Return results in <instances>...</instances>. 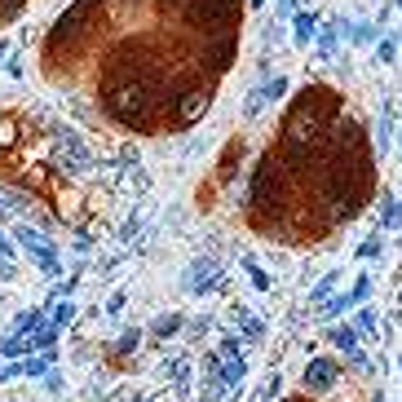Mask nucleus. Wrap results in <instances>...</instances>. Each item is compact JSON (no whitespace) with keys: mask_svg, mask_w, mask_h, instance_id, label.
Masks as SVG:
<instances>
[{"mask_svg":"<svg viewBox=\"0 0 402 402\" xmlns=\"http://www.w3.org/2000/svg\"><path fill=\"white\" fill-rule=\"evenodd\" d=\"M204 288H217V265L212 261H199L190 270V292H204Z\"/></svg>","mask_w":402,"mask_h":402,"instance_id":"f8f14e48","label":"nucleus"},{"mask_svg":"<svg viewBox=\"0 0 402 402\" xmlns=\"http://www.w3.org/2000/svg\"><path fill=\"white\" fill-rule=\"evenodd\" d=\"M71 318H75V305H71V300H66V296H62V300H54V327L62 331L66 323H71Z\"/></svg>","mask_w":402,"mask_h":402,"instance_id":"aec40b11","label":"nucleus"},{"mask_svg":"<svg viewBox=\"0 0 402 402\" xmlns=\"http://www.w3.org/2000/svg\"><path fill=\"white\" fill-rule=\"evenodd\" d=\"M345 310H354V300H349V292H345V296H331V300H323V310H318V318H323V323H331V318H341Z\"/></svg>","mask_w":402,"mask_h":402,"instance_id":"dca6fc26","label":"nucleus"},{"mask_svg":"<svg viewBox=\"0 0 402 402\" xmlns=\"http://www.w3.org/2000/svg\"><path fill=\"white\" fill-rule=\"evenodd\" d=\"M40 327H44V314H40V310H27V314L18 318V331H23V336H36Z\"/></svg>","mask_w":402,"mask_h":402,"instance_id":"6ab92c4d","label":"nucleus"},{"mask_svg":"<svg viewBox=\"0 0 402 402\" xmlns=\"http://www.w3.org/2000/svg\"><path fill=\"white\" fill-rule=\"evenodd\" d=\"M18 243H23V252L36 261L44 274H58V248H54V239H44V234L31 230V226H18Z\"/></svg>","mask_w":402,"mask_h":402,"instance_id":"6e6552de","label":"nucleus"},{"mask_svg":"<svg viewBox=\"0 0 402 402\" xmlns=\"http://www.w3.org/2000/svg\"><path fill=\"white\" fill-rule=\"evenodd\" d=\"M367 296H372V279H367V274H363V279L354 283V288H349V300H354V305H363V300H367Z\"/></svg>","mask_w":402,"mask_h":402,"instance_id":"cd10ccee","label":"nucleus"},{"mask_svg":"<svg viewBox=\"0 0 402 402\" xmlns=\"http://www.w3.org/2000/svg\"><path fill=\"white\" fill-rule=\"evenodd\" d=\"M380 204H384V208H380V226H384V230H389V226H398V221H402V204H398V199H394L389 190L380 195Z\"/></svg>","mask_w":402,"mask_h":402,"instance_id":"f3484780","label":"nucleus"},{"mask_svg":"<svg viewBox=\"0 0 402 402\" xmlns=\"http://www.w3.org/2000/svg\"><path fill=\"white\" fill-rule=\"evenodd\" d=\"M274 398H279V376H270V384H265V389H261L252 402H274Z\"/></svg>","mask_w":402,"mask_h":402,"instance_id":"f704fd0d","label":"nucleus"},{"mask_svg":"<svg viewBox=\"0 0 402 402\" xmlns=\"http://www.w3.org/2000/svg\"><path fill=\"white\" fill-rule=\"evenodd\" d=\"M292 40L300 44V49H310V40L318 36V13H296V18H292Z\"/></svg>","mask_w":402,"mask_h":402,"instance_id":"9b49d317","label":"nucleus"},{"mask_svg":"<svg viewBox=\"0 0 402 402\" xmlns=\"http://www.w3.org/2000/svg\"><path fill=\"white\" fill-rule=\"evenodd\" d=\"M124 305H128V292L120 288V292H111V300H106V314H111V318H120V314H124Z\"/></svg>","mask_w":402,"mask_h":402,"instance_id":"c85d7f7f","label":"nucleus"},{"mask_svg":"<svg viewBox=\"0 0 402 402\" xmlns=\"http://www.w3.org/2000/svg\"><path fill=\"white\" fill-rule=\"evenodd\" d=\"M336 380H341V367L331 363V358H310V363H305V376H300V384H305L310 394L336 389Z\"/></svg>","mask_w":402,"mask_h":402,"instance_id":"1a4fd4ad","label":"nucleus"},{"mask_svg":"<svg viewBox=\"0 0 402 402\" xmlns=\"http://www.w3.org/2000/svg\"><path fill=\"white\" fill-rule=\"evenodd\" d=\"M155 102H159V85L138 80V75L106 80V89H102L106 115H111L115 124H124V128H146L150 115H155Z\"/></svg>","mask_w":402,"mask_h":402,"instance_id":"7ed1b4c3","label":"nucleus"},{"mask_svg":"<svg viewBox=\"0 0 402 402\" xmlns=\"http://www.w3.org/2000/svg\"><path fill=\"white\" fill-rule=\"evenodd\" d=\"M243 155V146L239 142H230V150H226V159H221V181H230L234 177V159Z\"/></svg>","mask_w":402,"mask_h":402,"instance_id":"b1692460","label":"nucleus"},{"mask_svg":"<svg viewBox=\"0 0 402 402\" xmlns=\"http://www.w3.org/2000/svg\"><path fill=\"white\" fill-rule=\"evenodd\" d=\"M394 54H398V40H380L376 44V62H394Z\"/></svg>","mask_w":402,"mask_h":402,"instance_id":"473e14b6","label":"nucleus"},{"mask_svg":"<svg viewBox=\"0 0 402 402\" xmlns=\"http://www.w3.org/2000/svg\"><path fill=\"white\" fill-rule=\"evenodd\" d=\"M248 5H252V9H261V5H265V0H248Z\"/></svg>","mask_w":402,"mask_h":402,"instance_id":"ea45409f","label":"nucleus"},{"mask_svg":"<svg viewBox=\"0 0 402 402\" xmlns=\"http://www.w3.org/2000/svg\"><path fill=\"white\" fill-rule=\"evenodd\" d=\"M18 9H23V0H0V23H9Z\"/></svg>","mask_w":402,"mask_h":402,"instance_id":"e433bc0d","label":"nucleus"},{"mask_svg":"<svg viewBox=\"0 0 402 402\" xmlns=\"http://www.w3.org/2000/svg\"><path fill=\"white\" fill-rule=\"evenodd\" d=\"M208 106H212V85H190V89H181L173 97V120L181 128H190L195 120H204V115H208Z\"/></svg>","mask_w":402,"mask_h":402,"instance_id":"0eeeda50","label":"nucleus"},{"mask_svg":"<svg viewBox=\"0 0 402 402\" xmlns=\"http://www.w3.org/2000/svg\"><path fill=\"white\" fill-rule=\"evenodd\" d=\"M234 49H239V40H234V36H226V40H217V44H212V66H217V71H226V66H230Z\"/></svg>","mask_w":402,"mask_h":402,"instance_id":"2eb2a0df","label":"nucleus"},{"mask_svg":"<svg viewBox=\"0 0 402 402\" xmlns=\"http://www.w3.org/2000/svg\"><path fill=\"white\" fill-rule=\"evenodd\" d=\"M49 363H54V354H44V358H23V376H27V380L44 376V372H49Z\"/></svg>","mask_w":402,"mask_h":402,"instance_id":"412c9836","label":"nucleus"},{"mask_svg":"<svg viewBox=\"0 0 402 402\" xmlns=\"http://www.w3.org/2000/svg\"><path fill=\"white\" fill-rule=\"evenodd\" d=\"M181 13L186 23L199 31H217V27H230L234 13H239V0H181Z\"/></svg>","mask_w":402,"mask_h":402,"instance_id":"423d86ee","label":"nucleus"},{"mask_svg":"<svg viewBox=\"0 0 402 402\" xmlns=\"http://www.w3.org/2000/svg\"><path fill=\"white\" fill-rule=\"evenodd\" d=\"M221 358H243V336H226L221 341Z\"/></svg>","mask_w":402,"mask_h":402,"instance_id":"c756f323","label":"nucleus"},{"mask_svg":"<svg viewBox=\"0 0 402 402\" xmlns=\"http://www.w3.org/2000/svg\"><path fill=\"white\" fill-rule=\"evenodd\" d=\"M169 380L173 384H186V358H173L169 363Z\"/></svg>","mask_w":402,"mask_h":402,"instance_id":"72a5a7b5","label":"nucleus"},{"mask_svg":"<svg viewBox=\"0 0 402 402\" xmlns=\"http://www.w3.org/2000/svg\"><path fill=\"white\" fill-rule=\"evenodd\" d=\"M177 327H181V314H159L155 318V336H173Z\"/></svg>","mask_w":402,"mask_h":402,"instance_id":"5701e85b","label":"nucleus"},{"mask_svg":"<svg viewBox=\"0 0 402 402\" xmlns=\"http://www.w3.org/2000/svg\"><path fill=\"white\" fill-rule=\"evenodd\" d=\"M389 128H394V111H384V115H380V133H376V142H380V150H389V138H394V133H389Z\"/></svg>","mask_w":402,"mask_h":402,"instance_id":"bb28decb","label":"nucleus"},{"mask_svg":"<svg viewBox=\"0 0 402 402\" xmlns=\"http://www.w3.org/2000/svg\"><path fill=\"white\" fill-rule=\"evenodd\" d=\"M354 327H358V336H376V314L372 310H358V318H354Z\"/></svg>","mask_w":402,"mask_h":402,"instance_id":"4be33fe9","label":"nucleus"},{"mask_svg":"<svg viewBox=\"0 0 402 402\" xmlns=\"http://www.w3.org/2000/svg\"><path fill=\"white\" fill-rule=\"evenodd\" d=\"M0 376H5V363H0Z\"/></svg>","mask_w":402,"mask_h":402,"instance_id":"a19ab883","label":"nucleus"},{"mask_svg":"<svg viewBox=\"0 0 402 402\" xmlns=\"http://www.w3.org/2000/svg\"><path fill=\"white\" fill-rule=\"evenodd\" d=\"M54 345H58V327H54V323L40 327L36 336H31V349H40V354H54Z\"/></svg>","mask_w":402,"mask_h":402,"instance_id":"a211bd4d","label":"nucleus"},{"mask_svg":"<svg viewBox=\"0 0 402 402\" xmlns=\"http://www.w3.org/2000/svg\"><path fill=\"white\" fill-rule=\"evenodd\" d=\"M97 5H102V0H75V5H71V9H66L62 18L54 23V31H49V54H58L62 44H71V40L85 36V27L93 23Z\"/></svg>","mask_w":402,"mask_h":402,"instance_id":"39448f33","label":"nucleus"},{"mask_svg":"<svg viewBox=\"0 0 402 402\" xmlns=\"http://www.w3.org/2000/svg\"><path fill=\"white\" fill-rule=\"evenodd\" d=\"M336 279H341V274H323V283H318V288H310V300H314V305H318V300H327V292L336 288Z\"/></svg>","mask_w":402,"mask_h":402,"instance_id":"a878e982","label":"nucleus"},{"mask_svg":"<svg viewBox=\"0 0 402 402\" xmlns=\"http://www.w3.org/2000/svg\"><path fill=\"white\" fill-rule=\"evenodd\" d=\"M349 40H358V44H367V40H376V31L367 27V23H358L354 31H349Z\"/></svg>","mask_w":402,"mask_h":402,"instance_id":"c9c22d12","label":"nucleus"},{"mask_svg":"<svg viewBox=\"0 0 402 402\" xmlns=\"http://www.w3.org/2000/svg\"><path fill=\"white\" fill-rule=\"evenodd\" d=\"M0 354H5V358H23V354H36V349H31V336H23V331H13V336H5V341H0Z\"/></svg>","mask_w":402,"mask_h":402,"instance_id":"ddd939ff","label":"nucleus"},{"mask_svg":"<svg viewBox=\"0 0 402 402\" xmlns=\"http://www.w3.org/2000/svg\"><path fill=\"white\" fill-rule=\"evenodd\" d=\"M138 345H142V331L133 327V331H124V336H120V345H115V349H120V354H133Z\"/></svg>","mask_w":402,"mask_h":402,"instance_id":"2f4dec72","label":"nucleus"},{"mask_svg":"<svg viewBox=\"0 0 402 402\" xmlns=\"http://www.w3.org/2000/svg\"><path fill=\"white\" fill-rule=\"evenodd\" d=\"M331 49H336V23H331V27L323 31V44H318V58L327 62V58H331Z\"/></svg>","mask_w":402,"mask_h":402,"instance_id":"7c9ffc66","label":"nucleus"},{"mask_svg":"<svg viewBox=\"0 0 402 402\" xmlns=\"http://www.w3.org/2000/svg\"><path fill=\"white\" fill-rule=\"evenodd\" d=\"M323 195L336 221H354L372 195V150H367L358 124L336 128V146H331V159L323 169Z\"/></svg>","mask_w":402,"mask_h":402,"instance_id":"f257e3e1","label":"nucleus"},{"mask_svg":"<svg viewBox=\"0 0 402 402\" xmlns=\"http://www.w3.org/2000/svg\"><path fill=\"white\" fill-rule=\"evenodd\" d=\"M336 120H341V97L331 89H323V85H310L292 102L288 120H283V150L318 155V150L327 146V133H331Z\"/></svg>","mask_w":402,"mask_h":402,"instance_id":"f03ea898","label":"nucleus"},{"mask_svg":"<svg viewBox=\"0 0 402 402\" xmlns=\"http://www.w3.org/2000/svg\"><path fill=\"white\" fill-rule=\"evenodd\" d=\"M239 336H243V341H261V336H265V323H261V318H252L243 305H239Z\"/></svg>","mask_w":402,"mask_h":402,"instance_id":"4468645a","label":"nucleus"},{"mask_svg":"<svg viewBox=\"0 0 402 402\" xmlns=\"http://www.w3.org/2000/svg\"><path fill=\"white\" fill-rule=\"evenodd\" d=\"M380 248H384L380 239H367V243L358 248V257H363V261H372V257H380Z\"/></svg>","mask_w":402,"mask_h":402,"instance_id":"4c0bfd02","label":"nucleus"},{"mask_svg":"<svg viewBox=\"0 0 402 402\" xmlns=\"http://www.w3.org/2000/svg\"><path fill=\"white\" fill-rule=\"evenodd\" d=\"M0 261H13V248L5 243V234H0Z\"/></svg>","mask_w":402,"mask_h":402,"instance_id":"58836bf2","label":"nucleus"},{"mask_svg":"<svg viewBox=\"0 0 402 402\" xmlns=\"http://www.w3.org/2000/svg\"><path fill=\"white\" fill-rule=\"evenodd\" d=\"M243 265H248V274H252V283H257V288H261V292H270V274H265V270H261V265H257L252 257H243Z\"/></svg>","mask_w":402,"mask_h":402,"instance_id":"393cba45","label":"nucleus"},{"mask_svg":"<svg viewBox=\"0 0 402 402\" xmlns=\"http://www.w3.org/2000/svg\"><path fill=\"white\" fill-rule=\"evenodd\" d=\"M283 164H279V155L270 150L261 164H257V173H252V190H248V199H252V208H261V212H279L283 208V195H288V181H283Z\"/></svg>","mask_w":402,"mask_h":402,"instance_id":"20e7f679","label":"nucleus"},{"mask_svg":"<svg viewBox=\"0 0 402 402\" xmlns=\"http://www.w3.org/2000/svg\"><path fill=\"white\" fill-rule=\"evenodd\" d=\"M327 341L336 345L341 354H349V358H354V354H358V341H363V336H358V327H354V323H345V327H331V331H327Z\"/></svg>","mask_w":402,"mask_h":402,"instance_id":"9d476101","label":"nucleus"}]
</instances>
